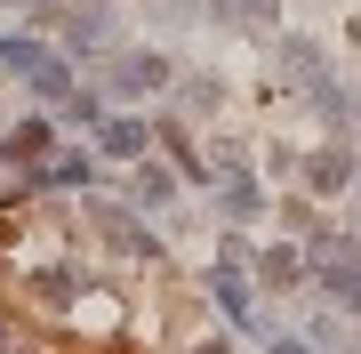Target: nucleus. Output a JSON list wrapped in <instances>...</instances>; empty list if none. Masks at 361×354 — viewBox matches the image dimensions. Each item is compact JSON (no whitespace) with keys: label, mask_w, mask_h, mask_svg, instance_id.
<instances>
[{"label":"nucleus","mask_w":361,"mask_h":354,"mask_svg":"<svg viewBox=\"0 0 361 354\" xmlns=\"http://www.w3.org/2000/svg\"><path fill=\"white\" fill-rule=\"evenodd\" d=\"M40 185H89V153H49L40 161Z\"/></svg>","instance_id":"nucleus-7"},{"label":"nucleus","mask_w":361,"mask_h":354,"mask_svg":"<svg viewBox=\"0 0 361 354\" xmlns=\"http://www.w3.org/2000/svg\"><path fill=\"white\" fill-rule=\"evenodd\" d=\"M305 89H313V105H322L329 121H337V113H345V89H337V81H329V73H313V81H305Z\"/></svg>","instance_id":"nucleus-13"},{"label":"nucleus","mask_w":361,"mask_h":354,"mask_svg":"<svg viewBox=\"0 0 361 354\" xmlns=\"http://www.w3.org/2000/svg\"><path fill=\"white\" fill-rule=\"evenodd\" d=\"M322 73V49L313 40H281V81H313Z\"/></svg>","instance_id":"nucleus-6"},{"label":"nucleus","mask_w":361,"mask_h":354,"mask_svg":"<svg viewBox=\"0 0 361 354\" xmlns=\"http://www.w3.org/2000/svg\"><path fill=\"white\" fill-rule=\"evenodd\" d=\"M0 354H8V338H0Z\"/></svg>","instance_id":"nucleus-18"},{"label":"nucleus","mask_w":361,"mask_h":354,"mask_svg":"<svg viewBox=\"0 0 361 354\" xmlns=\"http://www.w3.org/2000/svg\"><path fill=\"white\" fill-rule=\"evenodd\" d=\"M80 40H104V8H73V49Z\"/></svg>","instance_id":"nucleus-15"},{"label":"nucleus","mask_w":361,"mask_h":354,"mask_svg":"<svg viewBox=\"0 0 361 354\" xmlns=\"http://www.w3.org/2000/svg\"><path fill=\"white\" fill-rule=\"evenodd\" d=\"M209 290H217V306H225V314H233V322H249V314H257V306H249V282H241V274H233V258L217 266V274H209Z\"/></svg>","instance_id":"nucleus-1"},{"label":"nucleus","mask_w":361,"mask_h":354,"mask_svg":"<svg viewBox=\"0 0 361 354\" xmlns=\"http://www.w3.org/2000/svg\"><path fill=\"white\" fill-rule=\"evenodd\" d=\"M0 65H8V73H40V40H25V33H0Z\"/></svg>","instance_id":"nucleus-5"},{"label":"nucleus","mask_w":361,"mask_h":354,"mask_svg":"<svg viewBox=\"0 0 361 354\" xmlns=\"http://www.w3.org/2000/svg\"><path fill=\"white\" fill-rule=\"evenodd\" d=\"M353 266V242L345 234H313V274H345Z\"/></svg>","instance_id":"nucleus-4"},{"label":"nucleus","mask_w":361,"mask_h":354,"mask_svg":"<svg viewBox=\"0 0 361 354\" xmlns=\"http://www.w3.org/2000/svg\"><path fill=\"white\" fill-rule=\"evenodd\" d=\"M273 354H313V346H297V338H273Z\"/></svg>","instance_id":"nucleus-16"},{"label":"nucleus","mask_w":361,"mask_h":354,"mask_svg":"<svg viewBox=\"0 0 361 354\" xmlns=\"http://www.w3.org/2000/svg\"><path fill=\"white\" fill-rule=\"evenodd\" d=\"M113 81H121V89H161V81H169V57H121Z\"/></svg>","instance_id":"nucleus-2"},{"label":"nucleus","mask_w":361,"mask_h":354,"mask_svg":"<svg viewBox=\"0 0 361 354\" xmlns=\"http://www.w3.org/2000/svg\"><path fill=\"white\" fill-rule=\"evenodd\" d=\"M16 153H25V161H49V121H25V129H16Z\"/></svg>","instance_id":"nucleus-14"},{"label":"nucleus","mask_w":361,"mask_h":354,"mask_svg":"<svg viewBox=\"0 0 361 354\" xmlns=\"http://www.w3.org/2000/svg\"><path fill=\"white\" fill-rule=\"evenodd\" d=\"M32 89H40V97H73V65H65V57H40Z\"/></svg>","instance_id":"nucleus-9"},{"label":"nucleus","mask_w":361,"mask_h":354,"mask_svg":"<svg viewBox=\"0 0 361 354\" xmlns=\"http://www.w3.org/2000/svg\"><path fill=\"white\" fill-rule=\"evenodd\" d=\"M209 16H225V25H273V0H209Z\"/></svg>","instance_id":"nucleus-8"},{"label":"nucleus","mask_w":361,"mask_h":354,"mask_svg":"<svg viewBox=\"0 0 361 354\" xmlns=\"http://www.w3.org/2000/svg\"><path fill=\"white\" fill-rule=\"evenodd\" d=\"M193 354H233V346H225V338H209V346H193Z\"/></svg>","instance_id":"nucleus-17"},{"label":"nucleus","mask_w":361,"mask_h":354,"mask_svg":"<svg viewBox=\"0 0 361 354\" xmlns=\"http://www.w3.org/2000/svg\"><path fill=\"white\" fill-rule=\"evenodd\" d=\"M345 177H353V161H345V153H313V161H305V185H313V194H337Z\"/></svg>","instance_id":"nucleus-3"},{"label":"nucleus","mask_w":361,"mask_h":354,"mask_svg":"<svg viewBox=\"0 0 361 354\" xmlns=\"http://www.w3.org/2000/svg\"><path fill=\"white\" fill-rule=\"evenodd\" d=\"M104 153H145V121H104Z\"/></svg>","instance_id":"nucleus-11"},{"label":"nucleus","mask_w":361,"mask_h":354,"mask_svg":"<svg viewBox=\"0 0 361 354\" xmlns=\"http://www.w3.org/2000/svg\"><path fill=\"white\" fill-rule=\"evenodd\" d=\"M217 210H225V218H249V210H257V185H249V177H233L225 194H217Z\"/></svg>","instance_id":"nucleus-12"},{"label":"nucleus","mask_w":361,"mask_h":354,"mask_svg":"<svg viewBox=\"0 0 361 354\" xmlns=\"http://www.w3.org/2000/svg\"><path fill=\"white\" fill-rule=\"evenodd\" d=\"M104 234H113V249H145V234H137V218H121V210H89Z\"/></svg>","instance_id":"nucleus-10"}]
</instances>
